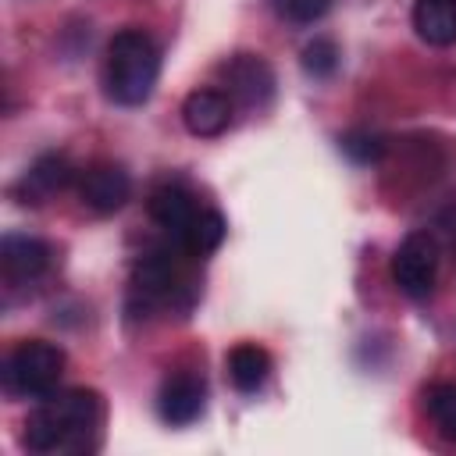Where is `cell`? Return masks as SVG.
Instances as JSON below:
<instances>
[{
  "instance_id": "obj_1",
  "label": "cell",
  "mask_w": 456,
  "mask_h": 456,
  "mask_svg": "<svg viewBox=\"0 0 456 456\" xmlns=\"http://www.w3.org/2000/svg\"><path fill=\"white\" fill-rule=\"evenodd\" d=\"M103 420V403L93 388L50 392L25 420V445L32 452H78L89 449Z\"/></svg>"
},
{
  "instance_id": "obj_2",
  "label": "cell",
  "mask_w": 456,
  "mask_h": 456,
  "mask_svg": "<svg viewBox=\"0 0 456 456\" xmlns=\"http://www.w3.org/2000/svg\"><path fill=\"white\" fill-rule=\"evenodd\" d=\"M160 75V50L142 28H121L107 46V96L121 107L150 100Z\"/></svg>"
},
{
  "instance_id": "obj_3",
  "label": "cell",
  "mask_w": 456,
  "mask_h": 456,
  "mask_svg": "<svg viewBox=\"0 0 456 456\" xmlns=\"http://www.w3.org/2000/svg\"><path fill=\"white\" fill-rule=\"evenodd\" d=\"M61 374H64V353H61V346L43 342V338L18 342L4 360V385L11 395L43 399V395L57 392Z\"/></svg>"
},
{
  "instance_id": "obj_4",
  "label": "cell",
  "mask_w": 456,
  "mask_h": 456,
  "mask_svg": "<svg viewBox=\"0 0 456 456\" xmlns=\"http://www.w3.org/2000/svg\"><path fill=\"white\" fill-rule=\"evenodd\" d=\"M185 289V278L178 271V260L171 249H150L139 256L132 271V289H128V310L132 314H150L153 306L175 303V296Z\"/></svg>"
},
{
  "instance_id": "obj_5",
  "label": "cell",
  "mask_w": 456,
  "mask_h": 456,
  "mask_svg": "<svg viewBox=\"0 0 456 456\" xmlns=\"http://www.w3.org/2000/svg\"><path fill=\"white\" fill-rule=\"evenodd\" d=\"M438 274V242L428 232H410L392 256V281L410 299H428Z\"/></svg>"
},
{
  "instance_id": "obj_6",
  "label": "cell",
  "mask_w": 456,
  "mask_h": 456,
  "mask_svg": "<svg viewBox=\"0 0 456 456\" xmlns=\"http://www.w3.org/2000/svg\"><path fill=\"white\" fill-rule=\"evenodd\" d=\"M157 410L175 428H185V424L200 420L203 410H207V385H203V378L196 370H171L160 381Z\"/></svg>"
},
{
  "instance_id": "obj_7",
  "label": "cell",
  "mask_w": 456,
  "mask_h": 456,
  "mask_svg": "<svg viewBox=\"0 0 456 456\" xmlns=\"http://www.w3.org/2000/svg\"><path fill=\"white\" fill-rule=\"evenodd\" d=\"M221 75L228 96L242 107H267V100L274 96V71L260 53H235L221 68Z\"/></svg>"
},
{
  "instance_id": "obj_8",
  "label": "cell",
  "mask_w": 456,
  "mask_h": 456,
  "mask_svg": "<svg viewBox=\"0 0 456 456\" xmlns=\"http://www.w3.org/2000/svg\"><path fill=\"white\" fill-rule=\"evenodd\" d=\"M132 178L118 164H93L78 178V200L96 214H114L128 203Z\"/></svg>"
},
{
  "instance_id": "obj_9",
  "label": "cell",
  "mask_w": 456,
  "mask_h": 456,
  "mask_svg": "<svg viewBox=\"0 0 456 456\" xmlns=\"http://www.w3.org/2000/svg\"><path fill=\"white\" fill-rule=\"evenodd\" d=\"M200 214H203V207L192 200V192L189 189H182V185H160V189H153V196H150V217L182 246L185 242V235L192 232V224L200 221Z\"/></svg>"
},
{
  "instance_id": "obj_10",
  "label": "cell",
  "mask_w": 456,
  "mask_h": 456,
  "mask_svg": "<svg viewBox=\"0 0 456 456\" xmlns=\"http://www.w3.org/2000/svg\"><path fill=\"white\" fill-rule=\"evenodd\" d=\"M182 121L200 139L221 135L228 128V121H232V100L224 93H217V89H196L182 103Z\"/></svg>"
},
{
  "instance_id": "obj_11",
  "label": "cell",
  "mask_w": 456,
  "mask_h": 456,
  "mask_svg": "<svg viewBox=\"0 0 456 456\" xmlns=\"http://www.w3.org/2000/svg\"><path fill=\"white\" fill-rule=\"evenodd\" d=\"M0 264H4V274L14 278V281H28L36 274L46 271L50 264V246L36 235H21V232H7L0 239Z\"/></svg>"
},
{
  "instance_id": "obj_12",
  "label": "cell",
  "mask_w": 456,
  "mask_h": 456,
  "mask_svg": "<svg viewBox=\"0 0 456 456\" xmlns=\"http://www.w3.org/2000/svg\"><path fill=\"white\" fill-rule=\"evenodd\" d=\"M413 28L431 46L456 43V0H417L413 4Z\"/></svg>"
},
{
  "instance_id": "obj_13",
  "label": "cell",
  "mask_w": 456,
  "mask_h": 456,
  "mask_svg": "<svg viewBox=\"0 0 456 456\" xmlns=\"http://www.w3.org/2000/svg\"><path fill=\"white\" fill-rule=\"evenodd\" d=\"M267 374H271V356H267L264 346H256V342H239V346L228 353V378H232V385H235L239 392H256V388H264Z\"/></svg>"
},
{
  "instance_id": "obj_14",
  "label": "cell",
  "mask_w": 456,
  "mask_h": 456,
  "mask_svg": "<svg viewBox=\"0 0 456 456\" xmlns=\"http://www.w3.org/2000/svg\"><path fill=\"white\" fill-rule=\"evenodd\" d=\"M71 182V164L61 157V153H46V157H39L36 164H32V171L25 175V182H21V203H39L43 196H50V192H57V189H64Z\"/></svg>"
},
{
  "instance_id": "obj_15",
  "label": "cell",
  "mask_w": 456,
  "mask_h": 456,
  "mask_svg": "<svg viewBox=\"0 0 456 456\" xmlns=\"http://www.w3.org/2000/svg\"><path fill=\"white\" fill-rule=\"evenodd\" d=\"M221 239H224V217H221L217 210L203 207L200 221H196L192 232L185 235L182 249H185V256H207V253H214V249L221 246Z\"/></svg>"
},
{
  "instance_id": "obj_16",
  "label": "cell",
  "mask_w": 456,
  "mask_h": 456,
  "mask_svg": "<svg viewBox=\"0 0 456 456\" xmlns=\"http://www.w3.org/2000/svg\"><path fill=\"white\" fill-rule=\"evenodd\" d=\"M338 68V46L328 36H317L314 43L303 46V71L314 78H328Z\"/></svg>"
},
{
  "instance_id": "obj_17",
  "label": "cell",
  "mask_w": 456,
  "mask_h": 456,
  "mask_svg": "<svg viewBox=\"0 0 456 456\" xmlns=\"http://www.w3.org/2000/svg\"><path fill=\"white\" fill-rule=\"evenodd\" d=\"M428 410L445 438H456V385H435L428 392Z\"/></svg>"
},
{
  "instance_id": "obj_18",
  "label": "cell",
  "mask_w": 456,
  "mask_h": 456,
  "mask_svg": "<svg viewBox=\"0 0 456 456\" xmlns=\"http://www.w3.org/2000/svg\"><path fill=\"white\" fill-rule=\"evenodd\" d=\"M338 146H342V153H346L349 160H356V164H374V160L385 153V139L374 135V132H349V135L338 139Z\"/></svg>"
},
{
  "instance_id": "obj_19",
  "label": "cell",
  "mask_w": 456,
  "mask_h": 456,
  "mask_svg": "<svg viewBox=\"0 0 456 456\" xmlns=\"http://www.w3.org/2000/svg\"><path fill=\"white\" fill-rule=\"evenodd\" d=\"M271 7L278 18H285L292 25H310V21L328 14L331 0H271Z\"/></svg>"
}]
</instances>
